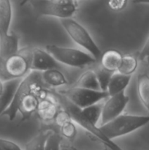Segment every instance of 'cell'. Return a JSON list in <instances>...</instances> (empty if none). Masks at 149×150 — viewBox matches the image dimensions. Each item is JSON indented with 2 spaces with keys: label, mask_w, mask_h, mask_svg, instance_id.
<instances>
[{
  "label": "cell",
  "mask_w": 149,
  "mask_h": 150,
  "mask_svg": "<svg viewBox=\"0 0 149 150\" xmlns=\"http://www.w3.org/2000/svg\"><path fill=\"white\" fill-rule=\"evenodd\" d=\"M46 87L42 81V73L30 71L22 79L11 105L1 117H7L9 121H13L19 112L22 121L29 119L37 112L39 100L48 94Z\"/></svg>",
  "instance_id": "6da1fadb"
},
{
  "label": "cell",
  "mask_w": 149,
  "mask_h": 150,
  "mask_svg": "<svg viewBox=\"0 0 149 150\" xmlns=\"http://www.w3.org/2000/svg\"><path fill=\"white\" fill-rule=\"evenodd\" d=\"M52 93L56 98L58 104L63 107V109H64L68 112L72 120L75 124L78 125L82 128L89 132L90 134L95 136L96 139H97L101 143L105 145L106 147H108L109 150H124L122 148L120 147L118 145H117L115 142H113V141H110L107 139L105 135L101 131L99 126L95 125L94 124L91 122L89 120H87L81 114L80 108L75 106L74 104L72 103L65 97H64L57 92H52Z\"/></svg>",
  "instance_id": "7a4b0ae2"
},
{
  "label": "cell",
  "mask_w": 149,
  "mask_h": 150,
  "mask_svg": "<svg viewBox=\"0 0 149 150\" xmlns=\"http://www.w3.org/2000/svg\"><path fill=\"white\" fill-rule=\"evenodd\" d=\"M148 123L149 115L121 114L115 120L99 126V127L107 139L112 141L117 138L129 134Z\"/></svg>",
  "instance_id": "3957f363"
},
{
  "label": "cell",
  "mask_w": 149,
  "mask_h": 150,
  "mask_svg": "<svg viewBox=\"0 0 149 150\" xmlns=\"http://www.w3.org/2000/svg\"><path fill=\"white\" fill-rule=\"evenodd\" d=\"M29 4L38 16H51L60 20L72 18L78 9V2L74 0H32Z\"/></svg>",
  "instance_id": "277c9868"
},
{
  "label": "cell",
  "mask_w": 149,
  "mask_h": 150,
  "mask_svg": "<svg viewBox=\"0 0 149 150\" xmlns=\"http://www.w3.org/2000/svg\"><path fill=\"white\" fill-rule=\"evenodd\" d=\"M45 51L59 64L72 67L83 68L94 64L96 60L86 51L77 48L61 47L56 45H47Z\"/></svg>",
  "instance_id": "5b68a950"
},
{
  "label": "cell",
  "mask_w": 149,
  "mask_h": 150,
  "mask_svg": "<svg viewBox=\"0 0 149 150\" xmlns=\"http://www.w3.org/2000/svg\"><path fill=\"white\" fill-rule=\"evenodd\" d=\"M60 22L67 35L76 44L84 48L96 61L100 59L102 51L86 28L72 18L62 19Z\"/></svg>",
  "instance_id": "8992f818"
},
{
  "label": "cell",
  "mask_w": 149,
  "mask_h": 150,
  "mask_svg": "<svg viewBox=\"0 0 149 150\" xmlns=\"http://www.w3.org/2000/svg\"><path fill=\"white\" fill-rule=\"evenodd\" d=\"M58 92L80 109L98 103L109 97L107 92L91 90L75 86L65 90L58 91Z\"/></svg>",
  "instance_id": "52a82bcc"
},
{
  "label": "cell",
  "mask_w": 149,
  "mask_h": 150,
  "mask_svg": "<svg viewBox=\"0 0 149 150\" xmlns=\"http://www.w3.org/2000/svg\"><path fill=\"white\" fill-rule=\"evenodd\" d=\"M31 49L24 48L4 60V66L10 79H23L30 72Z\"/></svg>",
  "instance_id": "ba28073f"
},
{
  "label": "cell",
  "mask_w": 149,
  "mask_h": 150,
  "mask_svg": "<svg viewBox=\"0 0 149 150\" xmlns=\"http://www.w3.org/2000/svg\"><path fill=\"white\" fill-rule=\"evenodd\" d=\"M129 101V98L125 92L108 97L103 103L100 125L107 124L121 116Z\"/></svg>",
  "instance_id": "9c48e42d"
},
{
  "label": "cell",
  "mask_w": 149,
  "mask_h": 150,
  "mask_svg": "<svg viewBox=\"0 0 149 150\" xmlns=\"http://www.w3.org/2000/svg\"><path fill=\"white\" fill-rule=\"evenodd\" d=\"M58 63L45 50L39 48L31 49L30 71L42 72L52 69H58Z\"/></svg>",
  "instance_id": "30bf717a"
},
{
  "label": "cell",
  "mask_w": 149,
  "mask_h": 150,
  "mask_svg": "<svg viewBox=\"0 0 149 150\" xmlns=\"http://www.w3.org/2000/svg\"><path fill=\"white\" fill-rule=\"evenodd\" d=\"M58 103L52 92L49 91L48 95L39 100L37 113L40 120L50 122L55 120L58 111Z\"/></svg>",
  "instance_id": "8fae6325"
},
{
  "label": "cell",
  "mask_w": 149,
  "mask_h": 150,
  "mask_svg": "<svg viewBox=\"0 0 149 150\" xmlns=\"http://www.w3.org/2000/svg\"><path fill=\"white\" fill-rule=\"evenodd\" d=\"M21 80L22 79H16L4 82L2 92L0 95V117L11 105Z\"/></svg>",
  "instance_id": "7c38bea8"
},
{
  "label": "cell",
  "mask_w": 149,
  "mask_h": 150,
  "mask_svg": "<svg viewBox=\"0 0 149 150\" xmlns=\"http://www.w3.org/2000/svg\"><path fill=\"white\" fill-rule=\"evenodd\" d=\"M13 9L9 0H0V39L6 38L10 35Z\"/></svg>",
  "instance_id": "4fadbf2b"
},
{
  "label": "cell",
  "mask_w": 149,
  "mask_h": 150,
  "mask_svg": "<svg viewBox=\"0 0 149 150\" xmlns=\"http://www.w3.org/2000/svg\"><path fill=\"white\" fill-rule=\"evenodd\" d=\"M122 58V54L117 50H108L102 54L99 59L101 67L110 73H115L118 71Z\"/></svg>",
  "instance_id": "5bb4252c"
},
{
  "label": "cell",
  "mask_w": 149,
  "mask_h": 150,
  "mask_svg": "<svg viewBox=\"0 0 149 150\" xmlns=\"http://www.w3.org/2000/svg\"><path fill=\"white\" fill-rule=\"evenodd\" d=\"M19 38L15 33L11 32L9 36L0 39V57L7 59L19 51Z\"/></svg>",
  "instance_id": "9a60e30c"
},
{
  "label": "cell",
  "mask_w": 149,
  "mask_h": 150,
  "mask_svg": "<svg viewBox=\"0 0 149 150\" xmlns=\"http://www.w3.org/2000/svg\"><path fill=\"white\" fill-rule=\"evenodd\" d=\"M131 79V76H124L118 72L112 73L107 89V92L109 96L125 92L126 88L129 84Z\"/></svg>",
  "instance_id": "2e32d148"
},
{
  "label": "cell",
  "mask_w": 149,
  "mask_h": 150,
  "mask_svg": "<svg viewBox=\"0 0 149 150\" xmlns=\"http://www.w3.org/2000/svg\"><path fill=\"white\" fill-rule=\"evenodd\" d=\"M137 90L140 102L149 114V76L140 73L137 77Z\"/></svg>",
  "instance_id": "e0dca14e"
},
{
  "label": "cell",
  "mask_w": 149,
  "mask_h": 150,
  "mask_svg": "<svg viewBox=\"0 0 149 150\" xmlns=\"http://www.w3.org/2000/svg\"><path fill=\"white\" fill-rule=\"evenodd\" d=\"M42 79L47 86L58 87L68 83L65 76L58 69H52L42 72Z\"/></svg>",
  "instance_id": "ac0fdd59"
},
{
  "label": "cell",
  "mask_w": 149,
  "mask_h": 150,
  "mask_svg": "<svg viewBox=\"0 0 149 150\" xmlns=\"http://www.w3.org/2000/svg\"><path fill=\"white\" fill-rule=\"evenodd\" d=\"M53 131L48 129L39 131L26 144L25 150H45L47 141Z\"/></svg>",
  "instance_id": "d6986e66"
},
{
  "label": "cell",
  "mask_w": 149,
  "mask_h": 150,
  "mask_svg": "<svg viewBox=\"0 0 149 150\" xmlns=\"http://www.w3.org/2000/svg\"><path fill=\"white\" fill-rule=\"evenodd\" d=\"M75 87L84 88L91 90L100 91L97 78L94 70H89L81 75L76 82Z\"/></svg>",
  "instance_id": "ffe728a7"
},
{
  "label": "cell",
  "mask_w": 149,
  "mask_h": 150,
  "mask_svg": "<svg viewBox=\"0 0 149 150\" xmlns=\"http://www.w3.org/2000/svg\"><path fill=\"white\" fill-rule=\"evenodd\" d=\"M138 67V59L133 55L123 56L121 62L118 67V73L127 76L131 75L136 71Z\"/></svg>",
  "instance_id": "44dd1931"
},
{
  "label": "cell",
  "mask_w": 149,
  "mask_h": 150,
  "mask_svg": "<svg viewBox=\"0 0 149 150\" xmlns=\"http://www.w3.org/2000/svg\"><path fill=\"white\" fill-rule=\"evenodd\" d=\"M102 107H103V103H98L93 104L89 107L80 109L81 114L89 120L91 122L94 124L95 125H98V122L101 120L102 117Z\"/></svg>",
  "instance_id": "7402d4cb"
},
{
  "label": "cell",
  "mask_w": 149,
  "mask_h": 150,
  "mask_svg": "<svg viewBox=\"0 0 149 150\" xmlns=\"http://www.w3.org/2000/svg\"><path fill=\"white\" fill-rule=\"evenodd\" d=\"M94 72L96 73V78H97L100 91H102V92H107L108 84H109L110 80L112 73L107 71V70H104L101 67L94 70Z\"/></svg>",
  "instance_id": "603a6c76"
},
{
  "label": "cell",
  "mask_w": 149,
  "mask_h": 150,
  "mask_svg": "<svg viewBox=\"0 0 149 150\" xmlns=\"http://www.w3.org/2000/svg\"><path fill=\"white\" fill-rule=\"evenodd\" d=\"M61 143H62L61 136L53 130L47 141L45 150H60Z\"/></svg>",
  "instance_id": "cb8c5ba5"
},
{
  "label": "cell",
  "mask_w": 149,
  "mask_h": 150,
  "mask_svg": "<svg viewBox=\"0 0 149 150\" xmlns=\"http://www.w3.org/2000/svg\"><path fill=\"white\" fill-rule=\"evenodd\" d=\"M60 130H61V136L68 140H72L76 137V135H77V127H76L75 123L72 120L61 126L60 127Z\"/></svg>",
  "instance_id": "d4e9b609"
},
{
  "label": "cell",
  "mask_w": 149,
  "mask_h": 150,
  "mask_svg": "<svg viewBox=\"0 0 149 150\" xmlns=\"http://www.w3.org/2000/svg\"><path fill=\"white\" fill-rule=\"evenodd\" d=\"M54 120H55L56 125L60 128L64 124H66L68 122L72 121V119L67 111H65L64 109H59Z\"/></svg>",
  "instance_id": "484cf974"
},
{
  "label": "cell",
  "mask_w": 149,
  "mask_h": 150,
  "mask_svg": "<svg viewBox=\"0 0 149 150\" xmlns=\"http://www.w3.org/2000/svg\"><path fill=\"white\" fill-rule=\"evenodd\" d=\"M0 149L1 150H22L21 148L14 142L0 138Z\"/></svg>",
  "instance_id": "4316f807"
},
{
  "label": "cell",
  "mask_w": 149,
  "mask_h": 150,
  "mask_svg": "<svg viewBox=\"0 0 149 150\" xmlns=\"http://www.w3.org/2000/svg\"><path fill=\"white\" fill-rule=\"evenodd\" d=\"M127 4H128V1H124V0H113L108 2V6L112 10L119 11L125 8Z\"/></svg>",
  "instance_id": "83f0119b"
},
{
  "label": "cell",
  "mask_w": 149,
  "mask_h": 150,
  "mask_svg": "<svg viewBox=\"0 0 149 150\" xmlns=\"http://www.w3.org/2000/svg\"><path fill=\"white\" fill-rule=\"evenodd\" d=\"M4 60L0 57V80L4 83L7 81L12 80L7 75L5 70V66H4Z\"/></svg>",
  "instance_id": "f1b7e54d"
},
{
  "label": "cell",
  "mask_w": 149,
  "mask_h": 150,
  "mask_svg": "<svg viewBox=\"0 0 149 150\" xmlns=\"http://www.w3.org/2000/svg\"><path fill=\"white\" fill-rule=\"evenodd\" d=\"M149 54V36L148 39L146 40L145 42L144 45L142 48L141 51L139 52L138 56H137V59L138 60H144L145 57Z\"/></svg>",
  "instance_id": "f546056e"
},
{
  "label": "cell",
  "mask_w": 149,
  "mask_h": 150,
  "mask_svg": "<svg viewBox=\"0 0 149 150\" xmlns=\"http://www.w3.org/2000/svg\"><path fill=\"white\" fill-rule=\"evenodd\" d=\"M60 150H78L76 149L74 146H72V145L68 144H63L61 143V149Z\"/></svg>",
  "instance_id": "4dcf8cb0"
},
{
  "label": "cell",
  "mask_w": 149,
  "mask_h": 150,
  "mask_svg": "<svg viewBox=\"0 0 149 150\" xmlns=\"http://www.w3.org/2000/svg\"><path fill=\"white\" fill-rule=\"evenodd\" d=\"M3 86H4V83H3V82L0 80V95H1V92H2Z\"/></svg>",
  "instance_id": "1f68e13d"
},
{
  "label": "cell",
  "mask_w": 149,
  "mask_h": 150,
  "mask_svg": "<svg viewBox=\"0 0 149 150\" xmlns=\"http://www.w3.org/2000/svg\"><path fill=\"white\" fill-rule=\"evenodd\" d=\"M145 59L146 60V62H147L148 64V65H149V54L147 56V57H145Z\"/></svg>",
  "instance_id": "d6a6232c"
},
{
  "label": "cell",
  "mask_w": 149,
  "mask_h": 150,
  "mask_svg": "<svg viewBox=\"0 0 149 150\" xmlns=\"http://www.w3.org/2000/svg\"><path fill=\"white\" fill-rule=\"evenodd\" d=\"M0 150H1V149H0Z\"/></svg>",
  "instance_id": "836d02e7"
}]
</instances>
